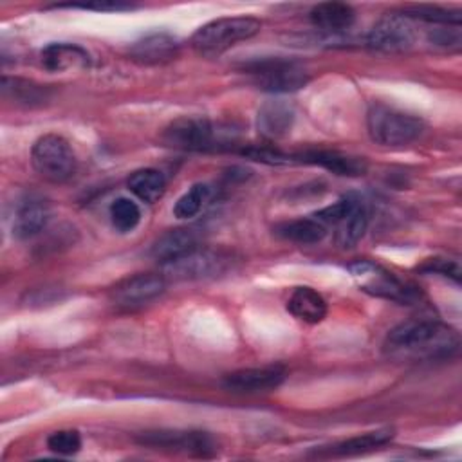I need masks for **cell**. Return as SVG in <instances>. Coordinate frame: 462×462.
<instances>
[{
  "instance_id": "obj_7",
  "label": "cell",
  "mask_w": 462,
  "mask_h": 462,
  "mask_svg": "<svg viewBox=\"0 0 462 462\" xmlns=\"http://www.w3.org/2000/svg\"><path fill=\"white\" fill-rule=\"evenodd\" d=\"M231 265V256L213 249H193L168 263H162V276L173 282L208 280L224 274Z\"/></svg>"
},
{
  "instance_id": "obj_24",
  "label": "cell",
  "mask_w": 462,
  "mask_h": 462,
  "mask_svg": "<svg viewBox=\"0 0 462 462\" xmlns=\"http://www.w3.org/2000/svg\"><path fill=\"white\" fill-rule=\"evenodd\" d=\"M126 184L128 189L146 204L159 200L166 191V179L155 168L135 170L134 173H130Z\"/></svg>"
},
{
  "instance_id": "obj_22",
  "label": "cell",
  "mask_w": 462,
  "mask_h": 462,
  "mask_svg": "<svg viewBox=\"0 0 462 462\" xmlns=\"http://www.w3.org/2000/svg\"><path fill=\"white\" fill-rule=\"evenodd\" d=\"M273 231L282 240L307 245V244L321 242L327 235V226L321 224L316 217H305V218L280 222L273 227Z\"/></svg>"
},
{
  "instance_id": "obj_6",
  "label": "cell",
  "mask_w": 462,
  "mask_h": 462,
  "mask_svg": "<svg viewBox=\"0 0 462 462\" xmlns=\"http://www.w3.org/2000/svg\"><path fill=\"white\" fill-rule=\"evenodd\" d=\"M253 83L267 92L285 94L300 90L309 81V72L305 67L289 58H263L251 61L245 67Z\"/></svg>"
},
{
  "instance_id": "obj_17",
  "label": "cell",
  "mask_w": 462,
  "mask_h": 462,
  "mask_svg": "<svg viewBox=\"0 0 462 462\" xmlns=\"http://www.w3.org/2000/svg\"><path fill=\"white\" fill-rule=\"evenodd\" d=\"M395 431L392 428H381L374 431H366L363 435L350 437L346 440L336 442L332 446H323L316 449V457H356L363 453H370L374 449L383 448L393 439Z\"/></svg>"
},
{
  "instance_id": "obj_12",
  "label": "cell",
  "mask_w": 462,
  "mask_h": 462,
  "mask_svg": "<svg viewBox=\"0 0 462 462\" xmlns=\"http://www.w3.org/2000/svg\"><path fill=\"white\" fill-rule=\"evenodd\" d=\"M285 379L282 366H262V368H242L224 375L222 386L233 393H258L278 388Z\"/></svg>"
},
{
  "instance_id": "obj_4",
  "label": "cell",
  "mask_w": 462,
  "mask_h": 462,
  "mask_svg": "<svg viewBox=\"0 0 462 462\" xmlns=\"http://www.w3.org/2000/svg\"><path fill=\"white\" fill-rule=\"evenodd\" d=\"M368 135L383 146H404L424 132V121L410 112L384 103H374L366 114Z\"/></svg>"
},
{
  "instance_id": "obj_9",
  "label": "cell",
  "mask_w": 462,
  "mask_h": 462,
  "mask_svg": "<svg viewBox=\"0 0 462 462\" xmlns=\"http://www.w3.org/2000/svg\"><path fill=\"white\" fill-rule=\"evenodd\" d=\"M137 442L155 449H170L191 457L209 458L217 453V442L208 431L199 430H152L143 431Z\"/></svg>"
},
{
  "instance_id": "obj_3",
  "label": "cell",
  "mask_w": 462,
  "mask_h": 462,
  "mask_svg": "<svg viewBox=\"0 0 462 462\" xmlns=\"http://www.w3.org/2000/svg\"><path fill=\"white\" fill-rule=\"evenodd\" d=\"M162 143L184 152H208L229 146L235 135L229 128H220L206 117H177L161 135Z\"/></svg>"
},
{
  "instance_id": "obj_27",
  "label": "cell",
  "mask_w": 462,
  "mask_h": 462,
  "mask_svg": "<svg viewBox=\"0 0 462 462\" xmlns=\"http://www.w3.org/2000/svg\"><path fill=\"white\" fill-rule=\"evenodd\" d=\"M213 197V189L208 184H193L184 195H180L177 199V202L173 204V215L180 220H188L193 218L195 215H199L202 211V208L211 200Z\"/></svg>"
},
{
  "instance_id": "obj_26",
  "label": "cell",
  "mask_w": 462,
  "mask_h": 462,
  "mask_svg": "<svg viewBox=\"0 0 462 462\" xmlns=\"http://www.w3.org/2000/svg\"><path fill=\"white\" fill-rule=\"evenodd\" d=\"M401 16L411 20L428 22L433 25H460V11L444 9L439 5H406L399 11Z\"/></svg>"
},
{
  "instance_id": "obj_19",
  "label": "cell",
  "mask_w": 462,
  "mask_h": 462,
  "mask_svg": "<svg viewBox=\"0 0 462 462\" xmlns=\"http://www.w3.org/2000/svg\"><path fill=\"white\" fill-rule=\"evenodd\" d=\"M200 247L199 245V233L193 227H177L162 233L152 245V256L161 262L168 263L189 251Z\"/></svg>"
},
{
  "instance_id": "obj_30",
  "label": "cell",
  "mask_w": 462,
  "mask_h": 462,
  "mask_svg": "<svg viewBox=\"0 0 462 462\" xmlns=\"http://www.w3.org/2000/svg\"><path fill=\"white\" fill-rule=\"evenodd\" d=\"M460 25H435L430 31L428 40L431 45L444 47L448 51H457L460 47Z\"/></svg>"
},
{
  "instance_id": "obj_16",
  "label": "cell",
  "mask_w": 462,
  "mask_h": 462,
  "mask_svg": "<svg viewBox=\"0 0 462 462\" xmlns=\"http://www.w3.org/2000/svg\"><path fill=\"white\" fill-rule=\"evenodd\" d=\"M291 162L314 164L336 175H348V177L363 175L366 171V162L363 159L332 152V150H309V152L291 153Z\"/></svg>"
},
{
  "instance_id": "obj_1",
  "label": "cell",
  "mask_w": 462,
  "mask_h": 462,
  "mask_svg": "<svg viewBox=\"0 0 462 462\" xmlns=\"http://www.w3.org/2000/svg\"><path fill=\"white\" fill-rule=\"evenodd\" d=\"M390 356L415 359L449 357L458 350V334L437 319H408L393 327L383 343Z\"/></svg>"
},
{
  "instance_id": "obj_11",
  "label": "cell",
  "mask_w": 462,
  "mask_h": 462,
  "mask_svg": "<svg viewBox=\"0 0 462 462\" xmlns=\"http://www.w3.org/2000/svg\"><path fill=\"white\" fill-rule=\"evenodd\" d=\"M415 31L408 18L399 13L383 16L366 34V45L383 52H401L413 45Z\"/></svg>"
},
{
  "instance_id": "obj_10",
  "label": "cell",
  "mask_w": 462,
  "mask_h": 462,
  "mask_svg": "<svg viewBox=\"0 0 462 462\" xmlns=\"http://www.w3.org/2000/svg\"><path fill=\"white\" fill-rule=\"evenodd\" d=\"M166 289V278L155 273H139L117 282L110 289V301L123 310L141 309L157 300Z\"/></svg>"
},
{
  "instance_id": "obj_28",
  "label": "cell",
  "mask_w": 462,
  "mask_h": 462,
  "mask_svg": "<svg viewBox=\"0 0 462 462\" xmlns=\"http://www.w3.org/2000/svg\"><path fill=\"white\" fill-rule=\"evenodd\" d=\"M110 220L116 231L130 233L141 222V209L132 199L119 197L110 204Z\"/></svg>"
},
{
  "instance_id": "obj_23",
  "label": "cell",
  "mask_w": 462,
  "mask_h": 462,
  "mask_svg": "<svg viewBox=\"0 0 462 462\" xmlns=\"http://www.w3.org/2000/svg\"><path fill=\"white\" fill-rule=\"evenodd\" d=\"M368 227V209L361 199L356 197L350 211L336 224V242L341 247H354Z\"/></svg>"
},
{
  "instance_id": "obj_25",
  "label": "cell",
  "mask_w": 462,
  "mask_h": 462,
  "mask_svg": "<svg viewBox=\"0 0 462 462\" xmlns=\"http://www.w3.org/2000/svg\"><path fill=\"white\" fill-rule=\"evenodd\" d=\"M2 96L5 99H11L18 105L34 106L42 105L47 99V88L43 85H38L34 81L20 79V78H2Z\"/></svg>"
},
{
  "instance_id": "obj_8",
  "label": "cell",
  "mask_w": 462,
  "mask_h": 462,
  "mask_svg": "<svg viewBox=\"0 0 462 462\" xmlns=\"http://www.w3.org/2000/svg\"><path fill=\"white\" fill-rule=\"evenodd\" d=\"M350 273L361 280L359 287L372 296L392 300L402 305H411L420 300V291L415 285L399 280L392 273L370 262L352 263Z\"/></svg>"
},
{
  "instance_id": "obj_29",
  "label": "cell",
  "mask_w": 462,
  "mask_h": 462,
  "mask_svg": "<svg viewBox=\"0 0 462 462\" xmlns=\"http://www.w3.org/2000/svg\"><path fill=\"white\" fill-rule=\"evenodd\" d=\"M47 448L56 455H74L81 449V435L76 430H58L47 437Z\"/></svg>"
},
{
  "instance_id": "obj_2",
  "label": "cell",
  "mask_w": 462,
  "mask_h": 462,
  "mask_svg": "<svg viewBox=\"0 0 462 462\" xmlns=\"http://www.w3.org/2000/svg\"><path fill=\"white\" fill-rule=\"evenodd\" d=\"M260 29V20L253 16H224L200 25L193 32L189 43L197 54L215 58L224 54L238 42L256 36Z\"/></svg>"
},
{
  "instance_id": "obj_5",
  "label": "cell",
  "mask_w": 462,
  "mask_h": 462,
  "mask_svg": "<svg viewBox=\"0 0 462 462\" xmlns=\"http://www.w3.org/2000/svg\"><path fill=\"white\" fill-rule=\"evenodd\" d=\"M31 164L42 179L52 184L70 180L78 170V159L70 143L58 134H45L34 141Z\"/></svg>"
},
{
  "instance_id": "obj_15",
  "label": "cell",
  "mask_w": 462,
  "mask_h": 462,
  "mask_svg": "<svg viewBox=\"0 0 462 462\" xmlns=\"http://www.w3.org/2000/svg\"><path fill=\"white\" fill-rule=\"evenodd\" d=\"M294 123V106L282 99L265 101L256 114V130L267 139L274 141L287 135Z\"/></svg>"
},
{
  "instance_id": "obj_21",
  "label": "cell",
  "mask_w": 462,
  "mask_h": 462,
  "mask_svg": "<svg viewBox=\"0 0 462 462\" xmlns=\"http://www.w3.org/2000/svg\"><path fill=\"white\" fill-rule=\"evenodd\" d=\"M287 310L305 321V323H319L327 316V301L325 298L312 287H296L287 300Z\"/></svg>"
},
{
  "instance_id": "obj_20",
  "label": "cell",
  "mask_w": 462,
  "mask_h": 462,
  "mask_svg": "<svg viewBox=\"0 0 462 462\" xmlns=\"http://www.w3.org/2000/svg\"><path fill=\"white\" fill-rule=\"evenodd\" d=\"M310 23L327 32H343L352 27L356 11L343 2H323L310 9Z\"/></svg>"
},
{
  "instance_id": "obj_18",
  "label": "cell",
  "mask_w": 462,
  "mask_h": 462,
  "mask_svg": "<svg viewBox=\"0 0 462 462\" xmlns=\"http://www.w3.org/2000/svg\"><path fill=\"white\" fill-rule=\"evenodd\" d=\"M42 67L49 72H65L70 69H87L90 65L88 52L76 43H49L40 52Z\"/></svg>"
},
{
  "instance_id": "obj_31",
  "label": "cell",
  "mask_w": 462,
  "mask_h": 462,
  "mask_svg": "<svg viewBox=\"0 0 462 462\" xmlns=\"http://www.w3.org/2000/svg\"><path fill=\"white\" fill-rule=\"evenodd\" d=\"M419 271L428 274H442L446 278H451L453 282L460 280V265L449 258H430L419 267Z\"/></svg>"
},
{
  "instance_id": "obj_13",
  "label": "cell",
  "mask_w": 462,
  "mask_h": 462,
  "mask_svg": "<svg viewBox=\"0 0 462 462\" xmlns=\"http://www.w3.org/2000/svg\"><path fill=\"white\" fill-rule=\"evenodd\" d=\"M179 51L180 43L175 36L168 32H150L134 42L128 49V54L141 65H161L175 60Z\"/></svg>"
},
{
  "instance_id": "obj_14",
  "label": "cell",
  "mask_w": 462,
  "mask_h": 462,
  "mask_svg": "<svg viewBox=\"0 0 462 462\" xmlns=\"http://www.w3.org/2000/svg\"><path fill=\"white\" fill-rule=\"evenodd\" d=\"M51 220V208L49 202L42 197H25L14 213L13 220V235L20 240L32 238L40 235Z\"/></svg>"
}]
</instances>
